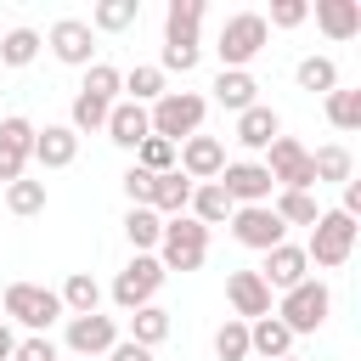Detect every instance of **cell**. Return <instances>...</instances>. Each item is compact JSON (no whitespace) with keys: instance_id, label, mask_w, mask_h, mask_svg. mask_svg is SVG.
<instances>
[{"instance_id":"cell-47","label":"cell","mask_w":361,"mask_h":361,"mask_svg":"<svg viewBox=\"0 0 361 361\" xmlns=\"http://www.w3.org/2000/svg\"><path fill=\"white\" fill-rule=\"evenodd\" d=\"M11 355H17V333L0 322V361H11Z\"/></svg>"},{"instance_id":"cell-16","label":"cell","mask_w":361,"mask_h":361,"mask_svg":"<svg viewBox=\"0 0 361 361\" xmlns=\"http://www.w3.org/2000/svg\"><path fill=\"white\" fill-rule=\"evenodd\" d=\"M226 299H231L237 322H259V316H271V288L259 282V271H231V276H226Z\"/></svg>"},{"instance_id":"cell-23","label":"cell","mask_w":361,"mask_h":361,"mask_svg":"<svg viewBox=\"0 0 361 361\" xmlns=\"http://www.w3.org/2000/svg\"><path fill=\"white\" fill-rule=\"evenodd\" d=\"M56 299H62V316H96V310H102V282H96L90 271H73V276L56 288Z\"/></svg>"},{"instance_id":"cell-17","label":"cell","mask_w":361,"mask_h":361,"mask_svg":"<svg viewBox=\"0 0 361 361\" xmlns=\"http://www.w3.org/2000/svg\"><path fill=\"white\" fill-rule=\"evenodd\" d=\"M276 135H282V118H276V107L254 102L248 113H237V130H231V141H237L243 152H265Z\"/></svg>"},{"instance_id":"cell-1","label":"cell","mask_w":361,"mask_h":361,"mask_svg":"<svg viewBox=\"0 0 361 361\" xmlns=\"http://www.w3.org/2000/svg\"><path fill=\"white\" fill-rule=\"evenodd\" d=\"M203 113H209V96H197V90H164L147 107V124H152V135H164V141L180 147L186 135L203 130Z\"/></svg>"},{"instance_id":"cell-30","label":"cell","mask_w":361,"mask_h":361,"mask_svg":"<svg viewBox=\"0 0 361 361\" xmlns=\"http://www.w3.org/2000/svg\"><path fill=\"white\" fill-rule=\"evenodd\" d=\"M310 169H316V186H327V180L344 186V180L355 175V158H350V147L333 141V147H316V152H310Z\"/></svg>"},{"instance_id":"cell-2","label":"cell","mask_w":361,"mask_h":361,"mask_svg":"<svg viewBox=\"0 0 361 361\" xmlns=\"http://www.w3.org/2000/svg\"><path fill=\"white\" fill-rule=\"evenodd\" d=\"M355 237H361V226H355L350 214H338V209H322V214H316V226H310L305 259H310V265H322V271H338V265L355 254Z\"/></svg>"},{"instance_id":"cell-14","label":"cell","mask_w":361,"mask_h":361,"mask_svg":"<svg viewBox=\"0 0 361 361\" xmlns=\"http://www.w3.org/2000/svg\"><path fill=\"white\" fill-rule=\"evenodd\" d=\"M310 276V259H305V248H293V243H276L271 254H265V265H259V282L271 288V293H288V288H299Z\"/></svg>"},{"instance_id":"cell-39","label":"cell","mask_w":361,"mask_h":361,"mask_svg":"<svg viewBox=\"0 0 361 361\" xmlns=\"http://www.w3.org/2000/svg\"><path fill=\"white\" fill-rule=\"evenodd\" d=\"M327 102V124L333 130H361V90H333Z\"/></svg>"},{"instance_id":"cell-36","label":"cell","mask_w":361,"mask_h":361,"mask_svg":"<svg viewBox=\"0 0 361 361\" xmlns=\"http://www.w3.org/2000/svg\"><path fill=\"white\" fill-rule=\"evenodd\" d=\"M175 158H180V147H175V141H164V135H147V141L135 147V169H147V175H169V169H175Z\"/></svg>"},{"instance_id":"cell-37","label":"cell","mask_w":361,"mask_h":361,"mask_svg":"<svg viewBox=\"0 0 361 361\" xmlns=\"http://www.w3.org/2000/svg\"><path fill=\"white\" fill-rule=\"evenodd\" d=\"M214 355H220V361H248V322L226 316V322L214 327Z\"/></svg>"},{"instance_id":"cell-32","label":"cell","mask_w":361,"mask_h":361,"mask_svg":"<svg viewBox=\"0 0 361 361\" xmlns=\"http://www.w3.org/2000/svg\"><path fill=\"white\" fill-rule=\"evenodd\" d=\"M107 113H113V102H102V96H73V107H68V130L73 135H96L102 124H107Z\"/></svg>"},{"instance_id":"cell-18","label":"cell","mask_w":361,"mask_h":361,"mask_svg":"<svg viewBox=\"0 0 361 361\" xmlns=\"http://www.w3.org/2000/svg\"><path fill=\"white\" fill-rule=\"evenodd\" d=\"M39 169H68L73 158H79V135L68 130V124H45V130H34V152H28Z\"/></svg>"},{"instance_id":"cell-29","label":"cell","mask_w":361,"mask_h":361,"mask_svg":"<svg viewBox=\"0 0 361 361\" xmlns=\"http://www.w3.org/2000/svg\"><path fill=\"white\" fill-rule=\"evenodd\" d=\"M293 79H299V90H310V96H333V90H338V62H333V56H305V62L293 68Z\"/></svg>"},{"instance_id":"cell-46","label":"cell","mask_w":361,"mask_h":361,"mask_svg":"<svg viewBox=\"0 0 361 361\" xmlns=\"http://www.w3.org/2000/svg\"><path fill=\"white\" fill-rule=\"evenodd\" d=\"M338 214L361 220V180H344V203H338Z\"/></svg>"},{"instance_id":"cell-24","label":"cell","mask_w":361,"mask_h":361,"mask_svg":"<svg viewBox=\"0 0 361 361\" xmlns=\"http://www.w3.org/2000/svg\"><path fill=\"white\" fill-rule=\"evenodd\" d=\"M316 23L327 39H355L361 34V6L355 0H316Z\"/></svg>"},{"instance_id":"cell-12","label":"cell","mask_w":361,"mask_h":361,"mask_svg":"<svg viewBox=\"0 0 361 361\" xmlns=\"http://www.w3.org/2000/svg\"><path fill=\"white\" fill-rule=\"evenodd\" d=\"M220 192L237 203V209H254V203H271V192H276V180L265 175V164H226L220 169Z\"/></svg>"},{"instance_id":"cell-43","label":"cell","mask_w":361,"mask_h":361,"mask_svg":"<svg viewBox=\"0 0 361 361\" xmlns=\"http://www.w3.org/2000/svg\"><path fill=\"white\" fill-rule=\"evenodd\" d=\"M305 17H310V6H305V0H276V6H271V17H265V28H299Z\"/></svg>"},{"instance_id":"cell-42","label":"cell","mask_w":361,"mask_h":361,"mask_svg":"<svg viewBox=\"0 0 361 361\" xmlns=\"http://www.w3.org/2000/svg\"><path fill=\"white\" fill-rule=\"evenodd\" d=\"M152 180L158 175H147V169H124V197H130V209H152Z\"/></svg>"},{"instance_id":"cell-13","label":"cell","mask_w":361,"mask_h":361,"mask_svg":"<svg viewBox=\"0 0 361 361\" xmlns=\"http://www.w3.org/2000/svg\"><path fill=\"white\" fill-rule=\"evenodd\" d=\"M28 152H34V124H28L23 113L0 118V180H6V186H11V180H23Z\"/></svg>"},{"instance_id":"cell-31","label":"cell","mask_w":361,"mask_h":361,"mask_svg":"<svg viewBox=\"0 0 361 361\" xmlns=\"http://www.w3.org/2000/svg\"><path fill=\"white\" fill-rule=\"evenodd\" d=\"M271 214L282 226H316V192H271Z\"/></svg>"},{"instance_id":"cell-27","label":"cell","mask_w":361,"mask_h":361,"mask_svg":"<svg viewBox=\"0 0 361 361\" xmlns=\"http://www.w3.org/2000/svg\"><path fill=\"white\" fill-rule=\"evenodd\" d=\"M164 338H169V310H164V305H141V310H130V344L158 350Z\"/></svg>"},{"instance_id":"cell-41","label":"cell","mask_w":361,"mask_h":361,"mask_svg":"<svg viewBox=\"0 0 361 361\" xmlns=\"http://www.w3.org/2000/svg\"><path fill=\"white\" fill-rule=\"evenodd\" d=\"M197 56H203V45H164L158 73H192V68H197Z\"/></svg>"},{"instance_id":"cell-5","label":"cell","mask_w":361,"mask_h":361,"mask_svg":"<svg viewBox=\"0 0 361 361\" xmlns=\"http://www.w3.org/2000/svg\"><path fill=\"white\" fill-rule=\"evenodd\" d=\"M265 39H271L265 17H259V11H237V17H226V23H220L214 56H220V68H248V62L265 51Z\"/></svg>"},{"instance_id":"cell-11","label":"cell","mask_w":361,"mask_h":361,"mask_svg":"<svg viewBox=\"0 0 361 361\" xmlns=\"http://www.w3.org/2000/svg\"><path fill=\"white\" fill-rule=\"evenodd\" d=\"M45 45H51V56L68 62V68H90V56H96V34H90L85 17H56L51 34H45Z\"/></svg>"},{"instance_id":"cell-6","label":"cell","mask_w":361,"mask_h":361,"mask_svg":"<svg viewBox=\"0 0 361 361\" xmlns=\"http://www.w3.org/2000/svg\"><path fill=\"white\" fill-rule=\"evenodd\" d=\"M0 310H6L17 327H28V333H45L51 322H62V299H56V288H45V282H11L6 299H0Z\"/></svg>"},{"instance_id":"cell-21","label":"cell","mask_w":361,"mask_h":361,"mask_svg":"<svg viewBox=\"0 0 361 361\" xmlns=\"http://www.w3.org/2000/svg\"><path fill=\"white\" fill-rule=\"evenodd\" d=\"M197 28H203V0L164 6V45H197Z\"/></svg>"},{"instance_id":"cell-25","label":"cell","mask_w":361,"mask_h":361,"mask_svg":"<svg viewBox=\"0 0 361 361\" xmlns=\"http://www.w3.org/2000/svg\"><path fill=\"white\" fill-rule=\"evenodd\" d=\"M186 203H192V180H186L180 169H169V175H158V180H152V214H158V220L186 214Z\"/></svg>"},{"instance_id":"cell-34","label":"cell","mask_w":361,"mask_h":361,"mask_svg":"<svg viewBox=\"0 0 361 361\" xmlns=\"http://www.w3.org/2000/svg\"><path fill=\"white\" fill-rule=\"evenodd\" d=\"M124 237H130L135 254H152L158 237H164V220H158L152 209H130V214H124Z\"/></svg>"},{"instance_id":"cell-44","label":"cell","mask_w":361,"mask_h":361,"mask_svg":"<svg viewBox=\"0 0 361 361\" xmlns=\"http://www.w3.org/2000/svg\"><path fill=\"white\" fill-rule=\"evenodd\" d=\"M11 361H56V344L45 333H28V338H17V355Z\"/></svg>"},{"instance_id":"cell-10","label":"cell","mask_w":361,"mask_h":361,"mask_svg":"<svg viewBox=\"0 0 361 361\" xmlns=\"http://www.w3.org/2000/svg\"><path fill=\"white\" fill-rule=\"evenodd\" d=\"M175 169L192 180V186H203V180H220V169H226V141L220 135H186L180 141V158H175Z\"/></svg>"},{"instance_id":"cell-26","label":"cell","mask_w":361,"mask_h":361,"mask_svg":"<svg viewBox=\"0 0 361 361\" xmlns=\"http://www.w3.org/2000/svg\"><path fill=\"white\" fill-rule=\"evenodd\" d=\"M231 197L220 192V180H203V186H192V203H186V214L197 220V226H226L231 220Z\"/></svg>"},{"instance_id":"cell-4","label":"cell","mask_w":361,"mask_h":361,"mask_svg":"<svg viewBox=\"0 0 361 361\" xmlns=\"http://www.w3.org/2000/svg\"><path fill=\"white\" fill-rule=\"evenodd\" d=\"M203 259H209V226H197L192 214L164 220V237H158V265H164V271H197Z\"/></svg>"},{"instance_id":"cell-7","label":"cell","mask_w":361,"mask_h":361,"mask_svg":"<svg viewBox=\"0 0 361 361\" xmlns=\"http://www.w3.org/2000/svg\"><path fill=\"white\" fill-rule=\"evenodd\" d=\"M164 265H158V254H135L118 276H113V305L130 316V310H141V305H152V293L164 288Z\"/></svg>"},{"instance_id":"cell-28","label":"cell","mask_w":361,"mask_h":361,"mask_svg":"<svg viewBox=\"0 0 361 361\" xmlns=\"http://www.w3.org/2000/svg\"><path fill=\"white\" fill-rule=\"evenodd\" d=\"M135 17H141V0H102L90 11V34H124L135 28Z\"/></svg>"},{"instance_id":"cell-35","label":"cell","mask_w":361,"mask_h":361,"mask_svg":"<svg viewBox=\"0 0 361 361\" xmlns=\"http://www.w3.org/2000/svg\"><path fill=\"white\" fill-rule=\"evenodd\" d=\"M124 90H130V102H135V107H147V102H158L169 85H164L158 62H141V68H130V73H124Z\"/></svg>"},{"instance_id":"cell-45","label":"cell","mask_w":361,"mask_h":361,"mask_svg":"<svg viewBox=\"0 0 361 361\" xmlns=\"http://www.w3.org/2000/svg\"><path fill=\"white\" fill-rule=\"evenodd\" d=\"M107 361H152V350H141V344H130V338H118V344L107 350Z\"/></svg>"},{"instance_id":"cell-8","label":"cell","mask_w":361,"mask_h":361,"mask_svg":"<svg viewBox=\"0 0 361 361\" xmlns=\"http://www.w3.org/2000/svg\"><path fill=\"white\" fill-rule=\"evenodd\" d=\"M265 175L276 180V192H316V169H310V152L293 141V135H276L265 147Z\"/></svg>"},{"instance_id":"cell-49","label":"cell","mask_w":361,"mask_h":361,"mask_svg":"<svg viewBox=\"0 0 361 361\" xmlns=\"http://www.w3.org/2000/svg\"><path fill=\"white\" fill-rule=\"evenodd\" d=\"M0 322H6V316H0Z\"/></svg>"},{"instance_id":"cell-33","label":"cell","mask_w":361,"mask_h":361,"mask_svg":"<svg viewBox=\"0 0 361 361\" xmlns=\"http://www.w3.org/2000/svg\"><path fill=\"white\" fill-rule=\"evenodd\" d=\"M39 45H45L39 28H11V34L0 39V68H28V62L39 56Z\"/></svg>"},{"instance_id":"cell-19","label":"cell","mask_w":361,"mask_h":361,"mask_svg":"<svg viewBox=\"0 0 361 361\" xmlns=\"http://www.w3.org/2000/svg\"><path fill=\"white\" fill-rule=\"evenodd\" d=\"M209 90H214V102H220L226 113H248V107L259 102V79H254L248 68H220Z\"/></svg>"},{"instance_id":"cell-22","label":"cell","mask_w":361,"mask_h":361,"mask_svg":"<svg viewBox=\"0 0 361 361\" xmlns=\"http://www.w3.org/2000/svg\"><path fill=\"white\" fill-rule=\"evenodd\" d=\"M248 355L282 361V355H293V333H288L276 316H259V322H248Z\"/></svg>"},{"instance_id":"cell-20","label":"cell","mask_w":361,"mask_h":361,"mask_svg":"<svg viewBox=\"0 0 361 361\" xmlns=\"http://www.w3.org/2000/svg\"><path fill=\"white\" fill-rule=\"evenodd\" d=\"M107 141L113 147H124V152H135L147 135H152V124H147V107H135V102H113V113H107Z\"/></svg>"},{"instance_id":"cell-9","label":"cell","mask_w":361,"mask_h":361,"mask_svg":"<svg viewBox=\"0 0 361 361\" xmlns=\"http://www.w3.org/2000/svg\"><path fill=\"white\" fill-rule=\"evenodd\" d=\"M231 237L243 243V248H259V254H271L276 243H288V226L271 214V203H254V209H231Z\"/></svg>"},{"instance_id":"cell-15","label":"cell","mask_w":361,"mask_h":361,"mask_svg":"<svg viewBox=\"0 0 361 361\" xmlns=\"http://www.w3.org/2000/svg\"><path fill=\"white\" fill-rule=\"evenodd\" d=\"M118 344V322L113 316H68V350L73 355H107Z\"/></svg>"},{"instance_id":"cell-38","label":"cell","mask_w":361,"mask_h":361,"mask_svg":"<svg viewBox=\"0 0 361 361\" xmlns=\"http://www.w3.org/2000/svg\"><path fill=\"white\" fill-rule=\"evenodd\" d=\"M79 90H85V96H102V102H118V90H124V73H118L113 62H90Z\"/></svg>"},{"instance_id":"cell-40","label":"cell","mask_w":361,"mask_h":361,"mask_svg":"<svg viewBox=\"0 0 361 361\" xmlns=\"http://www.w3.org/2000/svg\"><path fill=\"white\" fill-rule=\"evenodd\" d=\"M6 209H11V214H23V220H28V214H39V209H45V180H28V175H23V180H11V186H6Z\"/></svg>"},{"instance_id":"cell-48","label":"cell","mask_w":361,"mask_h":361,"mask_svg":"<svg viewBox=\"0 0 361 361\" xmlns=\"http://www.w3.org/2000/svg\"><path fill=\"white\" fill-rule=\"evenodd\" d=\"M282 361H299V355H282Z\"/></svg>"},{"instance_id":"cell-3","label":"cell","mask_w":361,"mask_h":361,"mask_svg":"<svg viewBox=\"0 0 361 361\" xmlns=\"http://www.w3.org/2000/svg\"><path fill=\"white\" fill-rule=\"evenodd\" d=\"M271 316H276L293 338H299V333H316V327L333 316V288H327V282H316V276H305L299 288H288V293H282V305H276Z\"/></svg>"}]
</instances>
